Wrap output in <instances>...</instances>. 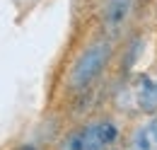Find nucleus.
<instances>
[{"mask_svg":"<svg viewBox=\"0 0 157 150\" xmlns=\"http://www.w3.org/2000/svg\"><path fill=\"white\" fill-rule=\"evenodd\" d=\"M138 0H104L99 7V22H101V34L111 39H118L131 24L136 15Z\"/></svg>","mask_w":157,"mask_h":150,"instance_id":"obj_3","label":"nucleus"},{"mask_svg":"<svg viewBox=\"0 0 157 150\" xmlns=\"http://www.w3.org/2000/svg\"><path fill=\"white\" fill-rule=\"evenodd\" d=\"M126 104L136 112L155 114L157 112V77L155 75H136L126 87Z\"/></svg>","mask_w":157,"mask_h":150,"instance_id":"obj_4","label":"nucleus"},{"mask_svg":"<svg viewBox=\"0 0 157 150\" xmlns=\"http://www.w3.org/2000/svg\"><path fill=\"white\" fill-rule=\"evenodd\" d=\"M121 138V126L111 116H97L70 131L58 143V150H114Z\"/></svg>","mask_w":157,"mask_h":150,"instance_id":"obj_2","label":"nucleus"},{"mask_svg":"<svg viewBox=\"0 0 157 150\" xmlns=\"http://www.w3.org/2000/svg\"><path fill=\"white\" fill-rule=\"evenodd\" d=\"M126 150H157V112L147 114V119L131 131Z\"/></svg>","mask_w":157,"mask_h":150,"instance_id":"obj_5","label":"nucleus"},{"mask_svg":"<svg viewBox=\"0 0 157 150\" xmlns=\"http://www.w3.org/2000/svg\"><path fill=\"white\" fill-rule=\"evenodd\" d=\"M111 56H114V39L106 37V34L92 39L87 46H82V51L70 63V70H68V77H65L68 90L73 94L87 92L104 75V70L109 68Z\"/></svg>","mask_w":157,"mask_h":150,"instance_id":"obj_1","label":"nucleus"}]
</instances>
